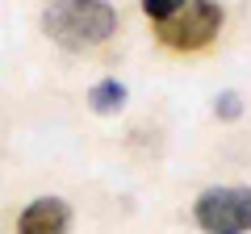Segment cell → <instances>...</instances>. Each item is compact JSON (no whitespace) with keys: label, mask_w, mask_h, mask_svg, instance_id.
I'll list each match as a JSON object with an SVG mask.
<instances>
[{"label":"cell","mask_w":251,"mask_h":234,"mask_svg":"<svg viewBox=\"0 0 251 234\" xmlns=\"http://www.w3.org/2000/svg\"><path fill=\"white\" fill-rule=\"evenodd\" d=\"M126 100H130V92H126V84L122 80H97L88 88V109L92 113H100V117H113V113H122L126 109Z\"/></svg>","instance_id":"5"},{"label":"cell","mask_w":251,"mask_h":234,"mask_svg":"<svg viewBox=\"0 0 251 234\" xmlns=\"http://www.w3.org/2000/svg\"><path fill=\"white\" fill-rule=\"evenodd\" d=\"M17 234H72V205L63 197H38L17 213Z\"/></svg>","instance_id":"4"},{"label":"cell","mask_w":251,"mask_h":234,"mask_svg":"<svg viewBox=\"0 0 251 234\" xmlns=\"http://www.w3.org/2000/svg\"><path fill=\"white\" fill-rule=\"evenodd\" d=\"M180 4H188V0H143V13H147V17H155V21H163L168 13H176Z\"/></svg>","instance_id":"7"},{"label":"cell","mask_w":251,"mask_h":234,"mask_svg":"<svg viewBox=\"0 0 251 234\" xmlns=\"http://www.w3.org/2000/svg\"><path fill=\"white\" fill-rule=\"evenodd\" d=\"M222 21H226V13L218 0H188L176 13H168L163 21H155V34L172 50H201V46H209L218 38Z\"/></svg>","instance_id":"2"},{"label":"cell","mask_w":251,"mask_h":234,"mask_svg":"<svg viewBox=\"0 0 251 234\" xmlns=\"http://www.w3.org/2000/svg\"><path fill=\"white\" fill-rule=\"evenodd\" d=\"M214 113L222 117V121H234V117L243 113V96L234 88H226V92H218V100H214Z\"/></svg>","instance_id":"6"},{"label":"cell","mask_w":251,"mask_h":234,"mask_svg":"<svg viewBox=\"0 0 251 234\" xmlns=\"http://www.w3.org/2000/svg\"><path fill=\"white\" fill-rule=\"evenodd\" d=\"M193 222L205 234H247L251 230V188L218 184L193 201Z\"/></svg>","instance_id":"3"},{"label":"cell","mask_w":251,"mask_h":234,"mask_svg":"<svg viewBox=\"0 0 251 234\" xmlns=\"http://www.w3.org/2000/svg\"><path fill=\"white\" fill-rule=\"evenodd\" d=\"M42 29L54 46L63 50H97L113 38L117 9L109 0H50L42 9Z\"/></svg>","instance_id":"1"}]
</instances>
